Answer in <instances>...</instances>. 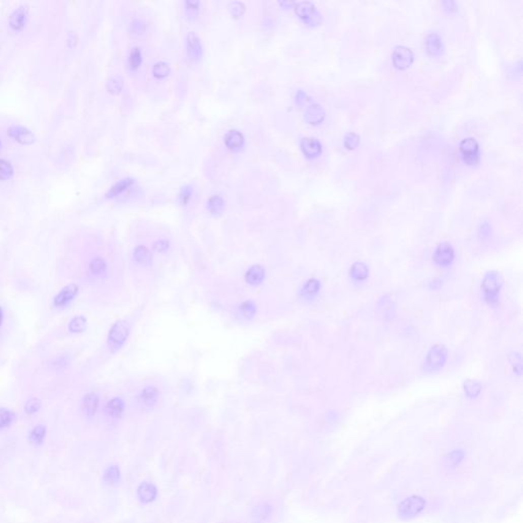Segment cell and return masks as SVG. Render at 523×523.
<instances>
[{"instance_id": "6da1fadb", "label": "cell", "mask_w": 523, "mask_h": 523, "mask_svg": "<svg viewBox=\"0 0 523 523\" xmlns=\"http://www.w3.org/2000/svg\"><path fill=\"white\" fill-rule=\"evenodd\" d=\"M503 280L497 272H488L484 275L481 283V290L484 301L489 306H496L499 303V296L502 288Z\"/></svg>"}, {"instance_id": "7a4b0ae2", "label": "cell", "mask_w": 523, "mask_h": 523, "mask_svg": "<svg viewBox=\"0 0 523 523\" xmlns=\"http://www.w3.org/2000/svg\"><path fill=\"white\" fill-rule=\"evenodd\" d=\"M448 359V351L444 345L437 344L430 348L424 361V370L426 372L439 371L444 367Z\"/></svg>"}, {"instance_id": "3957f363", "label": "cell", "mask_w": 523, "mask_h": 523, "mask_svg": "<svg viewBox=\"0 0 523 523\" xmlns=\"http://www.w3.org/2000/svg\"><path fill=\"white\" fill-rule=\"evenodd\" d=\"M129 326L125 321H118L112 326L109 332L108 343L110 350L113 353L120 350L122 345L125 343L129 335Z\"/></svg>"}, {"instance_id": "277c9868", "label": "cell", "mask_w": 523, "mask_h": 523, "mask_svg": "<svg viewBox=\"0 0 523 523\" xmlns=\"http://www.w3.org/2000/svg\"><path fill=\"white\" fill-rule=\"evenodd\" d=\"M298 17L309 26H317L322 22V16L317 8L310 2H302L295 5Z\"/></svg>"}, {"instance_id": "5b68a950", "label": "cell", "mask_w": 523, "mask_h": 523, "mask_svg": "<svg viewBox=\"0 0 523 523\" xmlns=\"http://www.w3.org/2000/svg\"><path fill=\"white\" fill-rule=\"evenodd\" d=\"M426 506V502L423 498L418 496H412L410 498L405 499L399 505V514L403 519L413 518L416 515L420 514Z\"/></svg>"}, {"instance_id": "8992f818", "label": "cell", "mask_w": 523, "mask_h": 523, "mask_svg": "<svg viewBox=\"0 0 523 523\" xmlns=\"http://www.w3.org/2000/svg\"><path fill=\"white\" fill-rule=\"evenodd\" d=\"M460 151L463 160L469 166H476L479 162V144L473 137L465 138L460 143Z\"/></svg>"}, {"instance_id": "52a82bcc", "label": "cell", "mask_w": 523, "mask_h": 523, "mask_svg": "<svg viewBox=\"0 0 523 523\" xmlns=\"http://www.w3.org/2000/svg\"><path fill=\"white\" fill-rule=\"evenodd\" d=\"M432 257L435 265L442 268H447L453 263L455 258V250L450 243L443 242L435 249Z\"/></svg>"}, {"instance_id": "ba28073f", "label": "cell", "mask_w": 523, "mask_h": 523, "mask_svg": "<svg viewBox=\"0 0 523 523\" xmlns=\"http://www.w3.org/2000/svg\"><path fill=\"white\" fill-rule=\"evenodd\" d=\"M414 61V53L413 51L404 45L396 46L393 53V62L394 66L399 70L408 69Z\"/></svg>"}, {"instance_id": "9c48e42d", "label": "cell", "mask_w": 523, "mask_h": 523, "mask_svg": "<svg viewBox=\"0 0 523 523\" xmlns=\"http://www.w3.org/2000/svg\"><path fill=\"white\" fill-rule=\"evenodd\" d=\"M79 288L76 284H70L63 287L53 299V306L56 308L67 307L77 297Z\"/></svg>"}, {"instance_id": "30bf717a", "label": "cell", "mask_w": 523, "mask_h": 523, "mask_svg": "<svg viewBox=\"0 0 523 523\" xmlns=\"http://www.w3.org/2000/svg\"><path fill=\"white\" fill-rule=\"evenodd\" d=\"M301 148L308 158H315L322 152L321 142L314 137H305L301 140Z\"/></svg>"}, {"instance_id": "8fae6325", "label": "cell", "mask_w": 523, "mask_h": 523, "mask_svg": "<svg viewBox=\"0 0 523 523\" xmlns=\"http://www.w3.org/2000/svg\"><path fill=\"white\" fill-rule=\"evenodd\" d=\"M426 51L431 56H439L444 51V43L442 37L438 33H430L425 40Z\"/></svg>"}, {"instance_id": "7c38bea8", "label": "cell", "mask_w": 523, "mask_h": 523, "mask_svg": "<svg viewBox=\"0 0 523 523\" xmlns=\"http://www.w3.org/2000/svg\"><path fill=\"white\" fill-rule=\"evenodd\" d=\"M137 496L143 504H149L156 499L157 488L152 482L143 481L137 488Z\"/></svg>"}, {"instance_id": "4fadbf2b", "label": "cell", "mask_w": 523, "mask_h": 523, "mask_svg": "<svg viewBox=\"0 0 523 523\" xmlns=\"http://www.w3.org/2000/svg\"><path fill=\"white\" fill-rule=\"evenodd\" d=\"M326 113L321 105H311L305 112V120L307 123L312 125L320 124L325 119Z\"/></svg>"}, {"instance_id": "5bb4252c", "label": "cell", "mask_w": 523, "mask_h": 523, "mask_svg": "<svg viewBox=\"0 0 523 523\" xmlns=\"http://www.w3.org/2000/svg\"><path fill=\"white\" fill-rule=\"evenodd\" d=\"M187 42V53L189 57L193 60H198L202 56L203 52V46L201 39L198 37V35L193 32L188 33L186 37Z\"/></svg>"}, {"instance_id": "9a60e30c", "label": "cell", "mask_w": 523, "mask_h": 523, "mask_svg": "<svg viewBox=\"0 0 523 523\" xmlns=\"http://www.w3.org/2000/svg\"><path fill=\"white\" fill-rule=\"evenodd\" d=\"M99 405H100V397L96 394H94V393L87 394L83 398V401H82V410L86 416L93 417L96 414Z\"/></svg>"}, {"instance_id": "2e32d148", "label": "cell", "mask_w": 523, "mask_h": 523, "mask_svg": "<svg viewBox=\"0 0 523 523\" xmlns=\"http://www.w3.org/2000/svg\"><path fill=\"white\" fill-rule=\"evenodd\" d=\"M225 144L226 146L233 151H238L244 144V136L238 130H230L225 135Z\"/></svg>"}, {"instance_id": "e0dca14e", "label": "cell", "mask_w": 523, "mask_h": 523, "mask_svg": "<svg viewBox=\"0 0 523 523\" xmlns=\"http://www.w3.org/2000/svg\"><path fill=\"white\" fill-rule=\"evenodd\" d=\"M273 512V508L268 503H262L253 508L251 517L254 523H264L267 521Z\"/></svg>"}, {"instance_id": "ac0fdd59", "label": "cell", "mask_w": 523, "mask_h": 523, "mask_svg": "<svg viewBox=\"0 0 523 523\" xmlns=\"http://www.w3.org/2000/svg\"><path fill=\"white\" fill-rule=\"evenodd\" d=\"M9 134L22 144H31L34 141L33 133L24 127H12L9 130Z\"/></svg>"}, {"instance_id": "d6986e66", "label": "cell", "mask_w": 523, "mask_h": 523, "mask_svg": "<svg viewBox=\"0 0 523 523\" xmlns=\"http://www.w3.org/2000/svg\"><path fill=\"white\" fill-rule=\"evenodd\" d=\"M158 400V390L154 386H146L144 387L140 395H139V401L140 403L147 408L153 407Z\"/></svg>"}, {"instance_id": "ffe728a7", "label": "cell", "mask_w": 523, "mask_h": 523, "mask_svg": "<svg viewBox=\"0 0 523 523\" xmlns=\"http://www.w3.org/2000/svg\"><path fill=\"white\" fill-rule=\"evenodd\" d=\"M265 278V270L264 268L259 265H253L250 267L246 274H245V280L250 285H258L263 282Z\"/></svg>"}, {"instance_id": "44dd1931", "label": "cell", "mask_w": 523, "mask_h": 523, "mask_svg": "<svg viewBox=\"0 0 523 523\" xmlns=\"http://www.w3.org/2000/svg\"><path fill=\"white\" fill-rule=\"evenodd\" d=\"M27 14H28L27 7H20L17 11H15L10 18L11 27L17 31L22 30L25 26Z\"/></svg>"}, {"instance_id": "7402d4cb", "label": "cell", "mask_w": 523, "mask_h": 523, "mask_svg": "<svg viewBox=\"0 0 523 523\" xmlns=\"http://www.w3.org/2000/svg\"><path fill=\"white\" fill-rule=\"evenodd\" d=\"M125 410V404L120 398H115L111 400L106 406V413L109 417L117 419L122 416Z\"/></svg>"}, {"instance_id": "603a6c76", "label": "cell", "mask_w": 523, "mask_h": 523, "mask_svg": "<svg viewBox=\"0 0 523 523\" xmlns=\"http://www.w3.org/2000/svg\"><path fill=\"white\" fill-rule=\"evenodd\" d=\"M350 275L355 281H364L369 276V268L362 262H356L351 267Z\"/></svg>"}, {"instance_id": "cb8c5ba5", "label": "cell", "mask_w": 523, "mask_h": 523, "mask_svg": "<svg viewBox=\"0 0 523 523\" xmlns=\"http://www.w3.org/2000/svg\"><path fill=\"white\" fill-rule=\"evenodd\" d=\"M134 183L133 179L132 178H125V179H122L121 181H119L118 183H116L108 192L107 197L109 199H113V198H116L118 195H120L121 193H123L125 190H127L132 184Z\"/></svg>"}, {"instance_id": "d4e9b609", "label": "cell", "mask_w": 523, "mask_h": 523, "mask_svg": "<svg viewBox=\"0 0 523 523\" xmlns=\"http://www.w3.org/2000/svg\"><path fill=\"white\" fill-rule=\"evenodd\" d=\"M133 255H134V259L136 263H138L140 265L148 266L151 263V254L145 246H142V245L137 246L134 250Z\"/></svg>"}, {"instance_id": "484cf974", "label": "cell", "mask_w": 523, "mask_h": 523, "mask_svg": "<svg viewBox=\"0 0 523 523\" xmlns=\"http://www.w3.org/2000/svg\"><path fill=\"white\" fill-rule=\"evenodd\" d=\"M320 281L317 279H310L308 282L304 285L302 289V296L307 299H312L315 296H317L320 291Z\"/></svg>"}, {"instance_id": "4316f807", "label": "cell", "mask_w": 523, "mask_h": 523, "mask_svg": "<svg viewBox=\"0 0 523 523\" xmlns=\"http://www.w3.org/2000/svg\"><path fill=\"white\" fill-rule=\"evenodd\" d=\"M120 478H121V471H120V468L117 465L110 466L106 470L105 475H104L105 481L108 484H111V485H115V484L119 483Z\"/></svg>"}, {"instance_id": "83f0119b", "label": "cell", "mask_w": 523, "mask_h": 523, "mask_svg": "<svg viewBox=\"0 0 523 523\" xmlns=\"http://www.w3.org/2000/svg\"><path fill=\"white\" fill-rule=\"evenodd\" d=\"M464 393L467 398L475 399L481 393V385L476 380H467L464 382Z\"/></svg>"}, {"instance_id": "f1b7e54d", "label": "cell", "mask_w": 523, "mask_h": 523, "mask_svg": "<svg viewBox=\"0 0 523 523\" xmlns=\"http://www.w3.org/2000/svg\"><path fill=\"white\" fill-rule=\"evenodd\" d=\"M87 327V320L84 316H77L71 320L69 324V330L73 333H81Z\"/></svg>"}, {"instance_id": "f546056e", "label": "cell", "mask_w": 523, "mask_h": 523, "mask_svg": "<svg viewBox=\"0 0 523 523\" xmlns=\"http://www.w3.org/2000/svg\"><path fill=\"white\" fill-rule=\"evenodd\" d=\"M46 434V428L43 425H37L33 428V430L30 433V441L34 445H41L44 441Z\"/></svg>"}, {"instance_id": "4dcf8cb0", "label": "cell", "mask_w": 523, "mask_h": 523, "mask_svg": "<svg viewBox=\"0 0 523 523\" xmlns=\"http://www.w3.org/2000/svg\"><path fill=\"white\" fill-rule=\"evenodd\" d=\"M208 205H209V210L212 214L214 215H220L223 210H224V201L221 197L219 195H214L212 197L209 202H208Z\"/></svg>"}, {"instance_id": "1f68e13d", "label": "cell", "mask_w": 523, "mask_h": 523, "mask_svg": "<svg viewBox=\"0 0 523 523\" xmlns=\"http://www.w3.org/2000/svg\"><path fill=\"white\" fill-rule=\"evenodd\" d=\"M89 269H90L91 273L95 276H101V275L105 274L107 271V264H106L105 259L102 257L94 258L89 265Z\"/></svg>"}, {"instance_id": "d6a6232c", "label": "cell", "mask_w": 523, "mask_h": 523, "mask_svg": "<svg viewBox=\"0 0 523 523\" xmlns=\"http://www.w3.org/2000/svg\"><path fill=\"white\" fill-rule=\"evenodd\" d=\"M15 421V414L6 409V408H0V429L7 428L12 425V423Z\"/></svg>"}, {"instance_id": "836d02e7", "label": "cell", "mask_w": 523, "mask_h": 523, "mask_svg": "<svg viewBox=\"0 0 523 523\" xmlns=\"http://www.w3.org/2000/svg\"><path fill=\"white\" fill-rule=\"evenodd\" d=\"M14 174L12 164L6 159H0V180H9Z\"/></svg>"}, {"instance_id": "e575fe53", "label": "cell", "mask_w": 523, "mask_h": 523, "mask_svg": "<svg viewBox=\"0 0 523 523\" xmlns=\"http://www.w3.org/2000/svg\"><path fill=\"white\" fill-rule=\"evenodd\" d=\"M343 144H344L345 148L350 149V150L357 148L360 144V135H358L357 133H354V132L346 133L344 136V139H343Z\"/></svg>"}, {"instance_id": "d590c367", "label": "cell", "mask_w": 523, "mask_h": 523, "mask_svg": "<svg viewBox=\"0 0 523 523\" xmlns=\"http://www.w3.org/2000/svg\"><path fill=\"white\" fill-rule=\"evenodd\" d=\"M152 74L156 78H159V79L160 78H165V77H167L170 74V67H169V64L167 62H164V61L156 62L153 66Z\"/></svg>"}, {"instance_id": "8d00e7d4", "label": "cell", "mask_w": 523, "mask_h": 523, "mask_svg": "<svg viewBox=\"0 0 523 523\" xmlns=\"http://www.w3.org/2000/svg\"><path fill=\"white\" fill-rule=\"evenodd\" d=\"M108 90L113 94H118L123 88V79L121 77H114L108 82Z\"/></svg>"}, {"instance_id": "74e56055", "label": "cell", "mask_w": 523, "mask_h": 523, "mask_svg": "<svg viewBox=\"0 0 523 523\" xmlns=\"http://www.w3.org/2000/svg\"><path fill=\"white\" fill-rule=\"evenodd\" d=\"M228 9H229L231 15L235 19L240 18L244 14V12H245V6L243 4H241V3H238V2L230 3L229 6H228Z\"/></svg>"}, {"instance_id": "f35d334b", "label": "cell", "mask_w": 523, "mask_h": 523, "mask_svg": "<svg viewBox=\"0 0 523 523\" xmlns=\"http://www.w3.org/2000/svg\"><path fill=\"white\" fill-rule=\"evenodd\" d=\"M186 15L188 19L193 20L199 15L200 3L199 2H186Z\"/></svg>"}, {"instance_id": "ab89813d", "label": "cell", "mask_w": 523, "mask_h": 523, "mask_svg": "<svg viewBox=\"0 0 523 523\" xmlns=\"http://www.w3.org/2000/svg\"><path fill=\"white\" fill-rule=\"evenodd\" d=\"M130 64H131V68L132 69H137L141 61H142V57H141V51L138 47H134L130 53Z\"/></svg>"}, {"instance_id": "60d3db41", "label": "cell", "mask_w": 523, "mask_h": 523, "mask_svg": "<svg viewBox=\"0 0 523 523\" xmlns=\"http://www.w3.org/2000/svg\"><path fill=\"white\" fill-rule=\"evenodd\" d=\"M240 310H241L243 316L245 318H247V319L252 318L254 316L255 312H256V308H255L254 304L252 302H249V301L243 303L241 305V307H240Z\"/></svg>"}, {"instance_id": "b9f144b4", "label": "cell", "mask_w": 523, "mask_h": 523, "mask_svg": "<svg viewBox=\"0 0 523 523\" xmlns=\"http://www.w3.org/2000/svg\"><path fill=\"white\" fill-rule=\"evenodd\" d=\"M41 407V402L38 399H30L26 405H25V411L28 414H35L37 411H39Z\"/></svg>"}, {"instance_id": "7bdbcfd3", "label": "cell", "mask_w": 523, "mask_h": 523, "mask_svg": "<svg viewBox=\"0 0 523 523\" xmlns=\"http://www.w3.org/2000/svg\"><path fill=\"white\" fill-rule=\"evenodd\" d=\"M509 360L513 366V369H514V372L517 373V374H520L521 373V369H522V366H521V357L519 354L517 353H512L509 357Z\"/></svg>"}, {"instance_id": "ee69618b", "label": "cell", "mask_w": 523, "mask_h": 523, "mask_svg": "<svg viewBox=\"0 0 523 523\" xmlns=\"http://www.w3.org/2000/svg\"><path fill=\"white\" fill-rule=\"evenodd\" d=\"M145 23L141 20H134L131 24V30L135 35H142L145 32Z\"/></svg>"}, {"instance_id": "f6af8a7d", "label": "cell", "mask_w": 523, "mask_h": 523, "mask_svg": "<svg viewBox=\"0 0 523 523\" xmlns=\"http://www.w3.org/2000/svg\"><path fill=\"white\" fill-rule=\"evenodd\" d=\"M191 194H192V188H191V186H189V185L184 186V187L181 189L180 193H179V201H180V203H181L182 205H186V204H187V202L189 201V199H190Z\"/></svg>"}, {"instance_id": "bcb514c9", "label": "cell", "mask_w": 523, "mask_h": 523, "mask_svg": "<svg viewBox=\"0 0 523 523\" xmlns=\"http://www.w3.org/2000/svg\"><path fill=\"white\" fill-rule=\"evenodd\" d=\"M491 233H492V227L491 225L487 223V222H484L481 224L480 228H479V231H478V235L481 239H486L491 236Z\"/></svg>"}, {"instance_id": "7dc6e473", "label": "cell", "mask_w": 523, "mask_h": 523, "mask_svg": "<svg viewBox=\"0 0 523 523\" xmlns=\"http://www.w3.org/2000/svg\"><path fill=\"white\" fill-rule=\"evenodd\" d=\"M169 248V241L167 240H158L154 243L153 249L157 252H165Z\"/></svg>"}, {"instance_id": "c3c4849f", "label": "cell", "mask_w": 523, "mask_h": 523, "mask_svg": "<svg viewBox=\"0 0 523 523\" xmlns=\"http://www.w3.org/2000/svg\"><path fill=\"white\" fill-rule=\"evenodd\" d=\"M463 459V453L460 452V451H456V452H453L451 455H450V461L454 464V465H457L459 464V462Z\"/></svg>"}, {"instance_id": "681fc988", "label": "cell", "mask_w": 523, "mask_h": 523, "mask_svg": "<svg viewBox=\"0 0 523 523\" xmlns=\"http://www.w3.org/2000/svg\"><path fill=\"white\" fill-rule=\"evenodd\" d=\"M308 101H309V97L307 96V94H306L304 91L300 90V91L297 93V103H298V105L303 106V105H305V103H307Z\"/></svg>"}, {"instance_id": "f907efd6", "label": "cell", "mask_w": 523, "mask_h": 523, "mask_svg": "<svg viewBox=\"0 0 523 523\" xmlns=\"http://www.w3.org/2000/svg\"><path fill=\"white\" fill-rule=\"evenodd\" d=\"M444 6H445V9L448 11H456V9H457L455 2H445Z\"/></svg>"}, {"instance_id": "816d5d0a", "label": "cell", "mask_w": 523, "mask_h": 523, "mask_svg": "<svg viewBox=\"0 0 523 523\" xmlns=\"http://www.w3.org/2000/svg\"><path fill=\"white\" fill-rule=\"evenodd\" d=\"M293 5H295V4H293V3H291V2H282V3H280V6H281V7H283V8H285V9H289V8H290V7H292Z\"/></svg>"}, {"instance_id": "f5cc1de1", "label": "cell", "mask_w": 523, "mask_h": 523, "mask_svg": "<svg viewBox=\"0 0 523 523\" xmlns=\"http://www.w3.org/2000/svg\"><path fill=\"white\" fill-rule=\"evenodd\" d=\"M3 319H4V314H3L2 308H0V325H2V323H3Z\"/></svg>"}, {"instance_id": "db71d44e", "label": "cell", "mask_w": 523, "mask_h": 523, "mask_svg": "<svg viewBox=\"0 0 523 523\" xmlns=\"http://www.w3.org/2000/svg\"><path fill=\"white\" fill-rule=\"evenodd\" d=\"M0 148H2V142H0Z\"/></svg>"}]
</instances>
